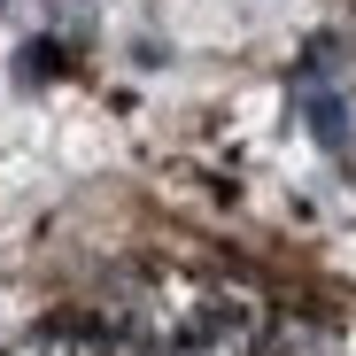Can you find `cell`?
I'll return each instance as SVG.
<instances>
[{
  "label": "cell",
  "mask_w": 356,
  "mask_h": 356,
  "mask_svg": "<svg viewBox=\"0 0 356 356\" xmlns=\"http://www.w3.org/2000/svg\"><path fill=\"white\" fill-rule=\"evenodd\" d=\"M294 78H310V86H341V78H356V47L341 39V31H318L310 47H302V70Z\"/></svg>",
  "instance_id": "cell-3"
},
{
  "label": "cell",
  "mask_w": 356,
  "mask_h": 356,
  "mask_svg": "<svg viewBox=\"0 0 356 356\" xmlns=\"http://www.w3.org/2000/svg\"><path fill=\"white\" fill-rule=\"evenodd\" d=\"M54 70H63V47H54V39H31V47L16 54V78H24V86H47Z\"/></svg>",
  "instance_id": "cell-4"
},
{
  "label": "cell",
  "mask_w": 356,
  "mask_h": 356,
  "mask_svg": "<svg viewBox=\"0 0 356 356\" xmlns=\"http://www.w3.org/2000/svg\"><path fill=\"white\" fill-rule=\"evenodd\" d=\"M0 8H8V0H0Z\"/></svg>",
  "instance_id": "cell-6"
},
{
  "label": "cell",
  "mask_w": 356,
  "mask_h": 356,
  "mask_svg": "<svg viewBox=\"0 0 356 356\" xmlns=\"http://www.w3.org/2000/svg\"><path fill=\"white\" fill-rule=\"evenodd\" d=\"M279 356H325V333L318 325H286L279 333Z\"/></svg>",
  "instance_id": "cell-5"
},
{
  "label": "cell",
  "mask_w": 356,
  "mask_h": 356,
  "mask_svg": "<svg viewBox=\"0 0 356 356\" xmlns=\"http://www.w3.org/2000/svg\"><path fill=\"white\" fill-rule=\"evenodd\" d=\"M294 108H302V124H310L325 147H341V140H348V108H341V93H333V86L294 78Z\"/></svg>",
  "instance_id": "cell-2"
},
{
  "label": "cell",
  "mask_w": 356,
  "mask_h": 356,
  "mask_svg": "<svg viewBox=\"0 0 356 356\" xmlns=\"http://www.w3.org/2000/svg\"><path fill=\"white\" fill-rule=\"evenodd\" d=\"M178 348H186V356H248L256 348V318L241 302H209L186 333H178Z\"/></svg>",
  "instance_id": "cell-1"
}]
</instances>
